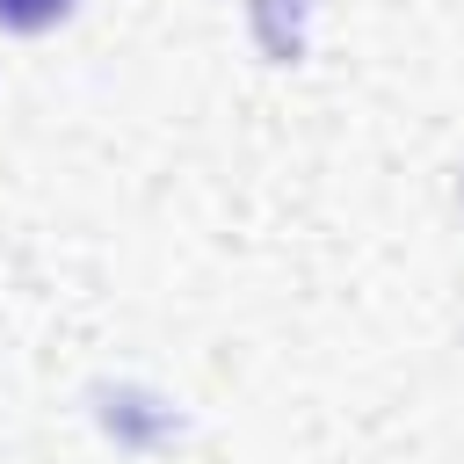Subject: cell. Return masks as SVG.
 <instances>
[{
  "label": "cell",
  "mask_w": 464,
  "mask_h": 464,
  "mask_svg": "<svg viewBox=\"0 0 464 464\" xmlns=\"http://www.w3.org/2000/svg\"><path fill=\"white\" fill-rule=\"evenodd\" d=\"M65 7H72V0H0V29H22V36H36V29L65 22Z\"/></svg>",
  "instance_id": "6da1fadb"
}]
</instances>
